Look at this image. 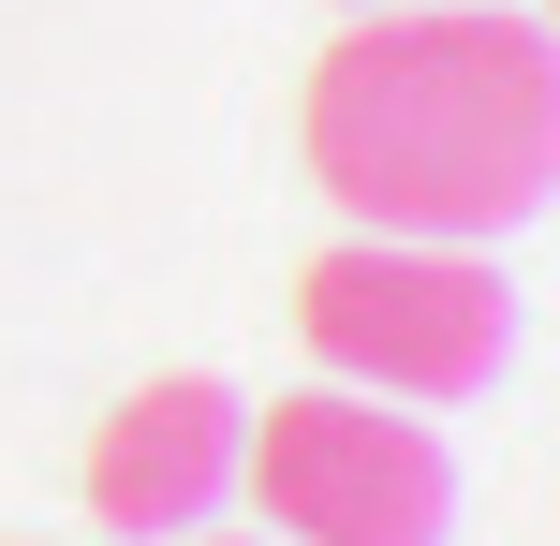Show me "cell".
<instances>
[{"mask_svg": "<svg viewBox=\"0 0 560 546\" xmlns=\"http://www.w3.org/2000/svg\"><path fill=\"white\" fill-rule=\"evenodd\" d=\"M295 340L369 399H487L516 370V295L472 236H339L295 281Z\"/></svg>", "mask_w": 560, "mask_h": 546, "instance_id": "obj_2", "label": "cell"}, {"mask_svg": "<svg viewBox=\"0 0 560 546\" xmlns=\"http://www.w3.org/2000/svg\"><path fill=\"white\" fill-rule=\"evenodd\" d=\"M177 546H236V532H177Z\"/></svg>", "mask_w": 560, "mask_h": 546, "instance_id": "obj_5", "label": "cell"}, {"mask_svg": "<svg viewBox=\"0 0 560 546\" xmlns=\"http://www.w3.org/2000/svg\"><path fill=\"white\" fill-rule=\"evenodd\" d=\"M354 15H384V0H354Z\"/></svg>", "mask_w": 560, "mask_h": 546, "instance_id": "obj_6", "label": "cell"}, {"mask_svg": "<svg viewBox=\"0 0 560 546\" xmlns=\"http://www.w3.org/2000/svg\"><path fill=\"white\" fill-rule=\"evenodd\" d=\"M236 488L266 502L280 546H443L457 532V458L384 414L369 384H295L236 429Z\"/></svg>", "mask_w": 560, "mask_h": 546, "instance_id": "obj_3", "label": "cell"}, {"mask_svg": "<svg viewBox=\"0 0 560 546\" xmlns=\"http://www.w3.org/2000/svg\"><path fill=\"white\" fill-rule=\"evenodd\" d=\"M295 148L354 236H516L560 193V59L502 0H384L295 89Z\"/></svg>", "mask_w": 560, "mask_h": 546, "instance_id": "obj_1", "label": "cell"}, {"mask_svg": "<svg viewBox=\"0 0 560 546\" xmlns=\"http://www.w3.org/2000/svg\"><path fill=\"white\" fill-rule=\"evenodd\" d=\"M236 429H252V399L236 384H207V370H163V384H133V399L89 429V518L104 532H192L207 502L236 488Z\"/></svg>", "mask_w": 560, "mask_h": 546, "instance_id": "obj_4", "label": "cell"}]
</instances>
